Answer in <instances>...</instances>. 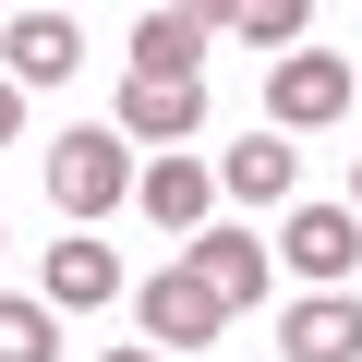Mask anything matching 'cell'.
Segmentation results:
<instances>
[{
    "instance_id": "1",
    "label": "cell",
    "mask_w": 362,
    "mask_h": 362,
    "mask_svg": "<svg viewBox=\"0 0 362 362\" xmlns=\"http://www.w3.org/2000/svg\"><path fill=\"white\" fill-rule=\"evenodd\" d=\"M49 194H61V218L121 206V194H133V145H121V133H61V145H49Z\"/></svg>"
},
{
    "instance_id": "2",
    "label": "cell",
    "mask_w": 362,
    "mask_h": 362,
    "mask_svg": "<svg viewBox=\"0 0 362 362\" xmlns=\"http://www.w3.org/2000/svg\"><path fill=\"white\" fill-rule=\"evenodd\" d=\"M133 314H145V338H157V350H206V338L230 326V302H218L194 266H157V278L133 290Z\"/></svg>"
},
{
    "instance_id": "3",
    "label": "cell",
    "mask_w": 362,
    "mask_h": 362,
    "mask_svg": "<svg viewBox=\"0 0 362 362\" xmlns=\"http://www.w3.org/2000/svg\"><path fill=\"white\" fill-rule=\"evenodd\" d=\"M338 109H350V61L290 49V61L266 73V121H278V133H314V121H338Z\"/></svg>"
},
{
    "instance_id": "4",
    "label": "cell",
    "mask_w": 362,
    "mask_h": 362,
    "mask_svg": "<svg viewBox=\"0 0 362 362\" xmlns=\"http://www.w3.org/2000/svg\"><path fill=\"white\" fill-rule=\"evenodd\" d=\"M194 121H206V85L194 73H133L121 85V145H181Z\"/></svg>"
},
{
    "instance_id": "5",
    "label": "cell",
    "mask_w": 362,
    "mask_h": 362,
    "mask_svg": "<svg viewBox=\"0 0 362 362\" xmlns=\"http://www.w3.org/2000/svg\"><path fill=\"white\" fill-rule=\"evenodd\" d=\"M181 266H194L230 314H242V302H266V242H254V230H194V242H181Z\"/></svg>"
},
{
    "instance_id": "6",
    "label": "cell",
    "mask_w": 362,
    "mask_h": 362,
    "mask_svg": "<svg viewBox=\"0 0 362 362\" xmlns=\"http://www.w3.org/2000/svg\"><path fill=\"white\" fill-rule=\"evenodd\" d=\"M278 254H290L302 278H350V266H362V218H350V206H290Z\"/></svg>"
},
{
    "instance_id": "7",
    "label": "cell",
    "mask_w": 362,
    "mask_h": 362,
    "mask_svg": "<svg viewBox=\"0 0 362 362\" xmlns=\"http://www.w3.org/2000/svg\"><path fill=\"white\" fill-rule=\"evenodd\" d=\"M350 350H362V302L314 290V302H290V314H278V362H350Z\"/></svg>"
},
{
    "instance_id": "8",
    "label": "cell",
    "mask_w": 362,
    "mask_h": 362,
    "mask_svg": "<svg viewBox=\"0 0 362 362\" xmlns=\"http://www.w3.org/2000/svg\"><path fill=\"white\" fill-rule=\"evenodd\" d=\"M0 61H13V85H73L85 37H73L61 13H13V37H0Z\"/></svg>"
},
{
    "instance_id": "9",
    "label": "cell",
    "mask_w": 362,
    "mask_h": 362,
    "mask_svg": "<svg viewBox=\"0 0 362 362\" xmlns=\"http://www.w3.org/2000/svg\"><path fill=\"white\" fill-rule=\"evenodd\" d=\"M97 302H121V266H109V242L61 230V254H49V314H97Z\"/></svg>"
},
{
    "instance_id": "10",
    "label": "cell",
    "mask_w": 362,
    "mask_h": 362,
    "mask_svg": "<svg viewBox=\"0 0 362 362\" xmlns=\"http://www.w3.org/2000/svg\"><path fill=\"white\" fill-rule=\"evenodd\" d=\"M133 194H145L157 230H206V194H218V181H206L194 157H145V169H133Z\"/></svg>"
},
{
    "instance_id": "11",
    "label": "cell",
    "mask_w": 362,
    "mask_h": 362,
    "mask_svg": "<svg viewBox=\"0 0 362 362\" xmlns=\"http://www.w3.org/2000/svg\"><path fill=\"white\" fill-rule=\"evenodd\" d=\"M218 181H230L242 206H290V181H302V157H290V133H242Z\"/></svg>"
},
{
    "instance_id": "12",
    "label": "cell",
    "mask_w": 362,
    "mask_h": 362,
    "mask_svg": "<svg viewBox=\"0 0 362 362\" xmlns=\"http://www.w3.org/2000/svg\"><path fill=\"white\" fill-rule=\"evenodd\" d=\"M206 37H218V13H145L133 25V73H194Z\"/></svg>"
},
{
    "instance_id": "13",
    "label": "cell",
    "mask_w": 362,
    "mask_h": 362,
    "mask_svg": "<svg viewBox=\"0 0 362 362\" xmlns=\"http://www.w3.org/2000/svg\"><path fill=\"white\" fill-rule=\"evenodd\" d=\"M218 37H242V49H302V0H242V13H218Z\"/></svg>"
},
{
    "instance_id": "14",
    "label": "cell",
    "mask_w": 362,
    "mask_h": 362,
    "mask_svg": "<svg viewBox=\"0 0 362 362\" xmlns=\"http://www.w3.org/2000/svg\"><path fill=\"white\" fill-rule=\"evenodd\" d=\"M0 362H61V326H49V302H0Z\"/></svg>"
},
{
    "instance_id": "15",
    "label": "cell",
    "mask_w": 362,
    "mask_h": 362,
    "mask_svg": "<svg viewBox=\"0 0 362 362\" xmlns=\"http://www.w3.org/2000/svg\"><path fill=\"white\" fill-rule=\"evenodd\" d=\"M25 133V85H0V145H13Z\"/></svg>"
},
{
    "instance_id": "16",
    "label": "cell",
    "mask_w": 362,
    "mask_h": 362,
    "mask_svg": "<svg viewBox=\"0 0 362 362\" xmlns=\"http://www.w3.org/2000/svg\"><path fill=\"white\" fill-rule=\"evenodd\" d=\"M109 362H169V350H109Z\"/></svg>"
},
{
    "instance_id": "17",
    "label": "cell",
    "mask_w": 362,
    "mask_h": 362,
    "mask_svg": "<svg viewBox=\"0 0 362 362\" xmlns=\"http://www.w3.org/2000/svg\"><path fill=\"white\" fill-rule=\"evenodd\" d=\"M350 218H362V169H350Z\"/></svg>"
}]
</instances>
